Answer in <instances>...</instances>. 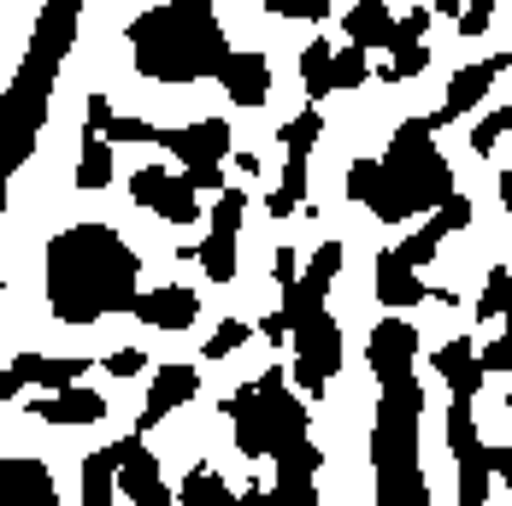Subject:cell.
Here are the masks:
<instances>
[{
  "instance_id": "obj_10",
  "label": "cell",
  "mask_w": 512,
  "mask_h": 506,
  "mask_svg": "<svg viewBox=\"0 0 512 506\" xmlns=\"http://www.w3.org/2000/svg\"><path fill=\"white\" fill-rule=\"evenodd\" d=\"M159 148L177 153L189 171H224L230 124H224V118H201V124H183V130H159Z\"/></svg>"
},
{
  "instance_id": "obj_23",
  "label": "cell",
  "mask_w": 512,
  "mask_h": 506,
  "mask_svg": "<svg viewBox=\"0 0 512 506\" xmlns=\"http://www.w3.org/2000/svg\"><path fill=\"white\" fill-rule=\"evenodd\" d=\"M112 177H118L112 142L89 130V136H83V153H77V189H83V195H101V189H112Z\"/></svg>"
},
{
  "instance_id": "obj_45",
  "label": "cell",
  "mask_w": 512,
  "mask_h": 506,
  "mask_svg": "<svg viewBox=\"0 0 512 506\" xmlns=\"http://www.w3.org/2000/svg\"><path fill=\"white\" fill-rule=\"evenodd\" d=\"M106 371H112V377H136V371H142V354H136V348H118V354H106Z\"/></svg>"
},
{
  "instance_id": "obj_30",
  "label": "cell",
  "mask_w": 512,
  "mask_h": 506,
  "mask_svg": "<svg viewBox=\"0 0 512 506\" xmlns=\"http://www.w3.org/2000/svg\"><path fill=\"white\" fill-rule=\"evenodd\" d=\"M318 136H324V112H318V106H307L301 118H289V124H283V148H289V159H307Z\"/></svg>"
},
{
  "instance_id": "obj_40",
  "label": "cell",
  "mask_w": 512,
  "mask_h": 506,
  "mask_svg": "<svg viewBox=\"0 0 512 506\" xmlns=\"http://www.w3.org/2000/svg\"><path fill=\"white\" fill-rule=\"evenodd\" d=\"M265 12H277V18H307V24H318V18H330L336 6H330V0H265Z\"/></svg>"
},
{
  "instance_id": "obj_44",
  "label": "cell",
  "mask_w": 512,
  "mask_h": 506,
  "mask_svg": "<svg viewBox=\"0 0 512 506\" xmlns=\"http://www.w3.org/2000/svg\"><path fill=\"white\" fill-rule=\"evenodd\" d=\"M271 277H277V289H295V283H301V253H295V248H277V259H271Z\"/></svg>"
},
{
  "instance_id": "obj_31",
  "label": "cell",
  "mask_w": 512,
  "mask_h": 506,
  "mask_svg": "<svg viewBox=\"0 0 512 506\" xmlns=\"http://www.w3.org/2000/svg\"><path fill=\"white\" fill-rule=\"evenodd\" d=\"M507 306H512V271L507 265H495L489 277H483V295H477V318H507Z\"/></svg>"
},
{
  "instance_id": "obj_37",
  "label": "cell",
  "mask_w": 512,
  "mask_h": 506,
  "mask_svg": "<svg viewBox=\"0 0 512 506\" xmlns=\"http://www.w3.org/2000/svg\"><path fill=\"white\" fill-rule=\"evenodd\" d=\"M271 506H318L312 477H277V483H271Z\"/></svg>"
},
{
  "instance_id": "obj_51",
  "label": "cell",
  "mask_w": 512,
  "mask_h": 506,
  "mask_svg": "<svg viewBox=\"0 0 512 506\" xmlns=\"http://www.w3.org/2000/svg\"><path fill=\"white\" fill-rule=\"evenodd\" d=\"M501 206H507V218H512V171H501Z\"/></svg>"
},
{
  "instance_id": "obj_50",
  "label": "cell",
  "mask_w": 512,
  "mask_h": 506,
  "mask_svg": "<svg viewBox=\"0 0 512 506\" xmlns=\"http://www.w3.org/2000/svg\"><path fill=\"white\" fill-rule=\"evenodd\" d=\"M18 389H24V383H18V377H12V371H6V377H0V406L12 401V395H18Z\"/></svg>"
},
{
  "instance_id": "obj_8",
  "label": "cell",
  "mask_w": 512,
  "mask_h": 506,
  "mask_svg": "<svg viewBox=\"0 0 512 506\" xmlns=\"http://www.w3.org/2000/svg\"><path fill=\"white\" fill-rule=\"evenodd\" d=\"M130 201L159 212L165 224H195V218H201V195H195L183 177H171L165 165H142V171L130 177Z\"/></svg>"
},
{
  "instance_id": "obj_34",
  "label": "cell",
  "mask_w": 512,
  "mask_h": 506,
  "mask_svg": "<svg viewBox=\"0 0 512 506\" xmlns=\"http://www.w3.org/2000/svg\"><path fill=\"white\" fill-rule=\"evenodd\" d=\"M242 342H248V324H242V318H224V324L212 330V342H201V354L206 359H230Z\"/></svg>"
},
{
  "instance_id": "obj_32",
  "label": "cell",
  "mask_w": 512,
  "mask_h": 506,
  "mask_svg": "<svg viewBox=\"0 0 512 506\" xmlns=\"http://www.w3.org/2000/svg\"><path fill=\"white\" fill-rule=\"evenodd\" d=\"M436 248H442V230H436V224H424V230H412L395 253H401V265H407V271H418V265H430V259H436Z\"/></svg>"
},
{
  "instance_id": "obj_14",
  "label": "cell",
  "mask_w": 512,
  "mask_h": 506,
  "mask_svg": "<svg viewBox=\"0 0 512 506\" xmlns=\"http://www.w3.org/2000/svg\"><path fill=\"white\" fill-rule=\"evenodd\" d=\"M224 412H230V424H236V448H242L248 459H271L277 436H271V412H265V401H259L254 383H248V389H236Z\"/></svg>"
},
{
  "instance_id": "obj_2",
  "label": "cell",
  "mask_w": 512,
  "mask_h": 506,
  "mask_svg": "<svg viewBox=\"0 0 512 506\" xmlns=\"http://www.w3.org/2000/svg\"><path fill=\"white\" fill-rule=\"evenodd\" d=\"M130 59L148 83H201V77H224L230 42L206 0H171V6H148L130 24Z\"/></svg>"
},
{
  "instance_id": "obj_4",
  "label": "cell",
  "mask_w": 512,
  "mask_h": 506,
  "mask_svg": "<svg viewBox=\"0 0 512 506\" xmlns=\"http://www.w3.org/2000/svg\"><path fill=\"white\" fill-rule=\"evenodd\" d=\"M418 412H424L418 377L383 389V401H377V424H371L377 506H430V483L418 471Z\"/></svg>"
},
{
  "instance_id": "obj_3",
  "label": "cell",
  "mask_w": 512,
  "mask_h": 506,
  "mask_svg": "<svg viewBox=\"0 0 512 506\" xmlns=\"http://www.w3.org/2000/svg\"><path fill=\"white\" fill-rule=\"evenodd\" d=\"M77 0H53L36 24V42H30V59L24 71L12 77V89L0 95V177H12L30 153H36V130L48 118V89L59 77V59L71 53V36H77Z\"/></svg>"
},
{
  "instance_id": "obj_29",
  "label": "cell",
  "mask_w": 512,
  "mask_h": 506,
  "mask_svg": "<svg viewBox=\"0 0 512 506\" xmlns=\"http://www.w3.org/2000/svg\"><path fill=\"white\" fill-rule=\"evenodd\" d=\"M330 65H336V48H330V42H312V48L301 53V83H307L312 101L336 95V83H330Z\"/></svg>"
},
{
  "instance_id": "obj_48",
  "label": "cell",
  "mask_w": 512,
  "mask_h": 506,
  "mask_svg": "<svg viewBox=\"0 0 512 506\" xmlns=\"http://www.w3.org/2000/svg\"><path fill=\"white\" fill-rule=\"evenodd\" d=\"M259 336H265V342H283V336H289V324H283V312H271V318H259Z\"/></svg>"
},
{
  "instance_id": "obj_33",
  "label": "cell",
  "mask_w": 512,
  "mask_h": 506,
  "mask_svg": "<svg viewBox=\"0 0 512 506\" xmlns=\"http://www.w3.org/2000/svg\"><path fill=\"white\" fill-rule=\"evenodd\" d=\"M242 212H248V195H242V189H224V195L212 201V230L236 236V230H242Z\"/></svg>"
},
{
  "instance_id": "obj_20",
  "label": "cell",
  "mask_w": 512,
  "mask_h": 506,
  "mask_svg": "<svg viewBox=\"0 0 512 506\" xmlns=\"http://www.w3.org/2000/svg\"><path fill=\"white\" fill-rule=\"evenodd\" d=\"M342 24H348V48H389L395 42V12L383 6V0H354L348 12H342Z\"/></svg>"
},
{
  "instance_id": "obj_35",
  "label": "cell",
  "mask_w": 512,
  "mask_h": 506,
  "mask_svg": "<svg viewBox=\"0 0 512 506\" xmlns=\"http://www.w3.org/2000/svg\"><path fill=\"white\" fill-rule=\"evenodd\" d=\"M418 71H430V48H424V42H418V48H401L377 77H383V83H401V77H418Z\"/></svg>"
},
{
  "instance_id": "obj_47",
  "label": "cell",
  "mask_w": 512,
  "mask_h": 506,
  "mask_svg": "<svg viewBox=\"0 0 512 506\" xmlns=\"http://www.w3.org/2000/svg\"><path fill=\"white\" fill-rule=\"evenodd\" d=\"M489 471H495V477L512 489V448H489Z\"/></svg>"
},
{
  "instance_id": "obj_28",
  "label": "cell",
  "mask_w": 512,
  "mask_h": 506,
  "mask_svg": "<svg viewBox=\"0 0 512 506\" xmlns=\"http://www.w3.org/2000/svg\"><path fill=\"white\" fill-rule=\"evenodd\" d=\"M301 201H307V159H289L277 195L265 201V212H271V218H289V212H301Z\"/></svg>"
},
{
  "instance_id": "obj_21",
  "label": "cell",
  "mask_w": 512,
  "mask_h": 506,
  "mask_svg": "<svg viewBox=\"0 0 512 506\" xmlns=\"http://www.w3.org/2000/svg\"><path fill=\"white\" fill-rule=\"evenodd\" d=\"M377 301L389 306V312L430 301V289L418 283V271H407V265H401V253H395V248H389V253H377Z\"/></svg>"
},
{
  "instance_id": "obj_11",
  "label": "cell",
  "mask_w": 512,
  "mask_h": 506,
  "mask_svg": "<svg viewBox=\"0 0 512 506\" xmlns=\"http://www.w3.org/2000/svg\"><path fill=\"white\" fill-rule=\"evenodd\" d=\"M501 71H507V53H501V59H477V65L454 71V83H448V101H442L436 112H430V118H424V124H430V136H436V130H448L454 118H465L471 106H477L483 95H489V89H495V77H501Z\"/></svg>"
},
{
  "instance_id": "obj_49",
  "label": "cell",
  "mask_w": 512,
  "mask_h": 506,
  "mask_svg": "<svg viewBox=\"0 0 512 506\" xmlns=\"http://www.w3.org/2000/svg\"><path fill=\"white\" fill-rule=\"evenodd\" d=\"M236 506H271V489H259V483H254V489H242V495H236Z\"/></svg>"
},
{
  "instance_id": "obj_1",
  "label": "cell",
  "mask_w": 512,
  "mask_h": 506,
  "mask_svg": "<svg viewBox=\"0 0 512 506\" xmlns=\"http://www.w3.org/2000/svg\"><path fill=\"white\" fill-rule=\"evenodd\" d=\"M48 312L59 324H101L142 295V259L112 224H71L48 242Z\"/></svg>"
},
{
  "instance_id": "obj_22",
  "label": "cell",
  "mask_w": 512,
  "mask_h": 506,
  "mask_svg": "<svg viewBox=\"0 0 512 506\" xmlns=\"http://www.w3.org/2000/svg\"><path fill=\"white\" fill-rule=\"evenodd\" d=\"M30 412L42 424H101L106 395H95V389H65V395H48V401H30Z\"/></svg>"
},
{
  "instance_id": "obj_53",
  "label": "cell",
  "mask_w": 512,
  "mask_h": 506,
  "mask_svg": "<svg viewBox=\"0 0 512 506\" xmlns=\"http://www.w3.org/2000/svg\"><path fill=\"white\" fill-rule=\"evenodd\" d=\"M507 318H512V306H507Z\"/></svg>"
},
{
  "instance_id": "obj_38",
  "label": "cell",
  "mask_w": 512,
  "mask_h": 506,
  "mask_svg": "<svg viewBox=\"0 0 512 506\" xmlns=\"http://www.w3.org/2000/svg\"><path fill=\"white\" fill-rule=\"evenodd\" d=\"M106 142L118 148V142H154L159 148V124H148V118H112L106 124Z\"/></svg>"
},
{
  "instance_id": "obj_25",
  "label": "cell",
  "mask_w": 512,
  "mask_h": 506,
  "mask_svg": "<svg viewBox=\"0 0 512 506\" xmlns=\"http://www.w3.org/2000/svg\"><path fill=\"white\" fill-rule=\"evenodd\" d=\"M112 489H118V459L112 448L83 459V506H112Z\"/></svg>"
},
{
  "instance_id": "obj_13",
  "label": "cell",
  "mask_w": 512,
  "mask_h": 506,
  "mask_svg": "<svg viewBox=\"0 0 512 506\" xmlns=\"http://www.w3.org/2000/svg\"><path fill=\"white\" fill-rule=\"evenodd\" d=\"M195 389H201V371H195V365H159L154 389H148V406H142V418H136V436H148L165 412L189 406L195 401Z\"/></svg>"
},
{
  "instance_id": "obj_16",
  "label": "cell",
  "mask_w": 512,
  "mask_h": 506,
  "mask_svg": "<svg viewBox=\"0 0 512 506\" xmlns=\"http://www.w3.org/2000/svg\"><path fill=\"white\" fill-rule=\"evenodd\" d=\"M348 195L371 206L377 224H401V218H407L401 201H395V189H389V177H383V159H354V165H348Z\"/></svg>"
},
{
  "instance_id": "obj_42",
  "label": "cell",
  "mask_w": 512,
  "mask_h": 506,
  "mask_svg": "<svg viewBox=\"0 0 512 506\" xmlns=\"http://www.w3.org/2000/svg\"><path fill=\"white\" fill-rule=\"evenodd\" d=\"M477 365H483V371H512V318H507V330L477 354Z\"/></svg>"
},
{
  "instance_id": "obj_52",
  "label": "cell",
  "mask_w": 512,
  "mask_h": 506,
  "mask_svg": "<svg viewBox=\"0 0 512 506\" xmlns=\"http://www.w3.org/2000/svg\"><path fill=\"white\" fill-rule=\"evenodd\" d=\"M0 212H6V177H0Z\"/></svg>"
},
{
  "instance_id": "obj_41",
  "label": "cell",
  "mask_w": 512,
  "mask_h": 506,
  "mask_svg": "<svg viewBox=\"0 0 512 506\" xmlns=\"http://www.w3.org/2000/svg\"><path fill=\"white\" fill-rule=\"evenodd\" d=\"M489 24H495V0H477V6H460V36H489Z\"/></svg>"
},
{
  "instance_id": "obj_6",
  "label": "cell",
  "mask_w": 512,
  "mask_h": 506,
  "mask_svg": "<svg viewBox=\"0 0 512 506\" xmlns=\"http://www.w3.org/2000/svg\"><path fill=\"white\" fill-rule=\"evenodd\" d=\"M289 348H295V383L307 389V401H318V395H324V383L342 371V324L324 312L307 336H295Z\"/></svg>"
},
{
  "instance_id": "obj_19",
  "label": "cell",
  "mask_w": 512,
  "mask_h": 506,
  "mask_svg": "<svg viewBox=\"0 0 512 506\" xmlns=\"http://www.w3.org/2000/svg\"><path fill=\"white\" fill-rule=\"evenodd\" d=\"M436 371H442V383L454 389V401H471V395L483 389V365H477V348H471V336H454V342H442V348H436Z\"/></svg>"
},
{
  "instance_id": "obj_27",
  "label": "cell",
  "mask_w": 512,
  "mask_h": 506,
  "mask_svg": "<svg viewBox=\"0 0 512 506\" xmlns=\"http://www.w3.org/2000/svg\"><path fill=\"white\" fill-rule=\"evenodd\" d=\"M195 259L206 265V277H212V283H230V277H236V236L206 230V242L195 248Z\"/></svg>"
},
{
  "instance_id": "obj_15",
  "label": "cell",
  "mask_w": 512,
  "mask_h": 506,
  "mask_svg": "<svg viewBox=\"0 0 512 506\" xmlns=\"http://www.w3.org/2000/svg\"><path fill=\"white\" fill-rule=\"evenodd\" d=\"M130 312H136L148 330H189V324L201 318V295L183 289V283H165V289H154V295H136Z\"/></svg>"
},
{
  "instance_id": "obj_26",
  "label": "cell",
  "mask_w": 512,
  "mask_h": 506,
  "mask_svg": "<svg viewBox=\"0 0 512 506\" xmlns=\"http://www.w3.org/2000/svg\"><path fill=\"white\" fill-rule=\"evenodd\" d=\"M489 448L460 454V506H489Z\"/></svg>"
},
{
  "instance_id": "obj_54",
  "label": "cell",
  "mask_w": 512,
  "mask_h": 506,
  "mask_svg": "<svg viewBox=\"0 0 512 506\" xmlns=\"http://www.w3.org/2000/svg\"><path fill=\"white\" fill-rule=\"evenodd\" d=\"M507 65H512V53H507Z\"/></svg>"
},
{
  "instance_id": "obj_17",
  "label": "cell",
  "mask_w": 512,
  "mask_h": 506,
  "mask_svg": "<svg viewBox=\"0 0 512 506\" xmlns=\"http://www.w3.org/2000/svg\"><path fill=\"white\" fill-rule=\"evenodd\" d=\"M224 95L236 106H265L271 95V65H265V53H230V65H224Z\"/></svg>"
},
{
  "instance_id": "obj_12",
  "label": "cell",
  "mask_w": 512,
  "mask_h": 506,
  "mask_svg": "<svg viewBox=\"0 0 512 506\" xmlns=\"http://www.w3.org/2000/svg\"><path fill=\"white\" fill-rule=\"evenodd\" d=\"M0 506H59V483L42 459L0 454Z\"/></svg>"
},
{
  "instance_id": "obj_9",
  "label": "cell",
  "mask_w": 512,
  "mask_h": 506,
  "mask_svg": "<svg viewBox=\"0 0 512 506\" xmlns=\"http://www.w3.org/2000/svg\"><path fill=\"white\" fill-rule=\"evenodd\" d=\"M412 359H418V330H412L407 318H383V324L371 330V342H365L371 377H377L383 389H395V383L412 377Z\"/></svg>"
},
{
  "instance_id": "obj_24",
  "label": "cell",
  "mask_w": 512,
  "mask_h": 506,
  "mask_svg": "<svg viewBox=\"0 0 512 506\" xmlns=\"http://www.w3.org/2000/svg\"><path fill=\"white\" fill-rule=\"evenodd\" d=\"M177 506H236V495H230V483L212 465H195L183 477V489H177Z\"/></svg>"
},
{
  "instance_id": "obj_36",
  "label": "cell",
  "mask_w": 512,
  "mask_h": 506,
  "mask_svg": "<svg viewBox=\"0 0 512 506\" xmlns=\"http://www.w3.org/2000/svg\"><path fill=\"white\" fill-rule=\"evenodd\" d=\"M365 77H371V65H365V53H359V48L336 53V65H330V83H336V89H359Z\"/></svg>"
},
{
  "instance_id": "obj_39",
  "label": "cell",
  "mask_w": 512,
  "mask_h": 506,
  "mask_svg": "<svg viewBox=\"0 0 512 506\" xmlns=\"http://www.w3.org/2000/svg\"><path fill=\"white\" fill-rule=\"evenodd\" d=\"M430 30V6H412L407 18H395V42H389V53H401V48H418V36Z\"/></svg>"
},
{
  "instance_id": "obj_46",
  "label": "cell",
  "mask_w": 512,
  "mask_h": 506,
  "mask_svg": "<svg viewBox=\"0 0 512 506\" xmlns=\"http://www.w3.org/2000/svg\"><path fill=\"white\" fill-rule=\"evenodd\" d=\"M112 118H118L112 101H106V95H89V130H95V136H106V124H112Z\"/></svg>"
},
{
  "instance_id": "obj_7",
  "label": "cell",
  "mask_w": 512,
  "mask_h": 506,
  "mask_svg": "<svg viewBox=\"0 0 512 506\" xmlns=\"http://www.w3.org/2000/svg\"><path fill=\"white\" fill-rule=\"evenodd\" d=\"M112 459H118V489L130 495V506H177V495L165 489V471H159V459L148 454L142 436H118Z\"/></svg>"
},
{
  "instance_id": "obj_18",
  "label": "cell",
  "mask_w": 512,
  "mask_h": 506,
  "mask_svg": "<svg viewBox=\"0 0 512 506\" xmlns=\"http://www.w3.org/2000/svg\"><path fill=\"white\" fill-rule=\"evenodd\" d=\"M83 371H89V359H42V354H18L12 359V377L18 383H36V389H53V395H65V389H77L83 383Z\"/></svg>"
},
{
  "instance_id": "obj_43",
  "label": "cell",
  "mask_w": 512,
  "mask_h": 506,
  "mask_svg": "<svg viewBox=\"0 0 512 506\" xmlns=\"http://www.w3.org/2000/svg\"><path fill=\"white\" fill-rule=\"evenodd\" d=\"M430 224H436L442 236H448V230H465V224H471V201H460V195H454L442 212H430Z\"/></svg>"
},
{
  "instance_id": "obj_5",
  "label": "cell",
  "mask_w": 512,
  "mask_h": 506,
  "mask_svg": "<svg viewBox=\"0 0 512 506\" xmlns=\"http://www.w3.org/2000/svg\"><path fill=\"white\" fill-rule=\"evenodd\" d=\"M383 177H389L407 218L412 212H442L454 201V171L436 153V136L424 118H401V130L389 136V153H383Z\"/></svg>"
}]
</instances>
